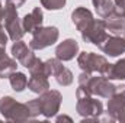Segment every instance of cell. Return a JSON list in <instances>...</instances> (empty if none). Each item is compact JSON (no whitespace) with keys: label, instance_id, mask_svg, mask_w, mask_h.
<instances>
[{"label":"cell","instance_id":"1","mask_svg":"<svg viewBox=\"0 0 125 123\" xmlns=\"http://www.w3.org/2000/svg\"><path fill=\"white\" fill-rule=\"evenodd\" d=\"M0 113L9 122L32 120L31 112H29L26 103H19L12 96H3L0 98Z\"/></svg>","mask_w":125,"mask_h":123},{"label":"cell","instance_id":"2","mask_svg":"<svg viewBox=\"0 0 125 123\" xmlns=\"http://www.w3.org/2000/svg\"><path fill=\"white\" fill-rule=\"evenodd\" d=\"M76 97H77V103H76V112L82 116V117H97L102 116L103 112V104L100 100L93 98V96L87 91L84 87L79 86V88L76 90Z\"/></svg>","mask_w":125,"mask_h":123},{"label":"cell","instance_id":"3","mask_svg":"<svg viewBox=\"0 0 125 123\" xmlns=\"http://www.w3.org/2000/svg\"><path fill=\"white\" fill-rule=\"evenodd\" d=\"M3 20H4V29L9 35V39L16 42L23 38L25 31L22 26V19H19L16 6L6 1V4L3 7Z\"/></svg>","mask_w":125,"mask_h":123},{"label":"cell","instance_id":"4","mask_svg":"<svg viewBox=\"0 0 125 123\" xmlns=\"http://www.w3.org/2000/svg\"><path fill=\"white\" fill-rule=\"evenodd\" d=\"M84 87L92 96L97 97H103V98H109L112 94L118 91V86H115L114 83H111L109 78H106L105 75L99 74V75H90L89 80L82 86Z\"/></svg>","mask_w":125,"mask_h":123},{"label":"cell","instance_id":"5","mask_svg":"<svg viewBox=\"0 0 125 123\" xmlns=\"http://www.w3.org/2000/svg\"><path fill=\"white\" fill-rule=\"evenodd\" d=\"M60 38V31L55 26H41L32 32V39L29 42L33 51L45 49L51 45H54Z\"/></svg>","mask_w":125,"mask_h":123},{"label":"cell","instance_id":"6","mask_svg":"<svg viewBox=\"0 0 125 123\" xmlns=\"http://www.w3.org/2000/svg\"><path fill=\"white\" fill-rule=\"evenodd\" d=\"M77 65L82 68V71L86 72H97L105 75L109 62L103 55H97L94 52H80L77 55Z\"/></svg>","mask_w":125,"mask_h":123},{"label":"cell","instance_id":"7","mask_svg":"<svg viewBox=\"0 0 125 123\" xmlns=\"http://www.w3.org/2000/svg\"><path fill=\"white\" fill-rule=\"evenodd\" d=\"M39 101H41V110H42V116L45 119H51L54 116H57V113L60 112L62 101V96L58 90H47L42 94H39Z\"/></svg>","mask_w":125,"mask_h":123},{"label":"cell","instance_id":"8","mask_svg":"<svg viewBox=\"0 0 125 123\" xmlns=\"http://www.w3.org/2000/svg\"><path fill=\"white\" fill-rule=\"evenodd\" d=\"M108 29L105 19H93L90 26L86 31L82 32V39L87 44H93L99 48V45L108 38Z\"/></svg>","mask_w":125,"mask_h":123},{"label":"cell","instance_id":"9","mask_svg":"<svg viewBox=\"0 0 125 123\" xmlns=\"http://www.w3.org/2000/svg\"><path fill=\"white\" fill-rule=\"evenodd\" d=\"M10 54L12 57L16 60V61L21 62V65H23L25 68H29L31 64L35 61V54H33V49L31 46H28L22 39L21 41H16L13 45H12V49H10Z\"/></svg>","mask_w":125,"mask_h":123},{"label":"cell","instance_id":"10","mask_svg":"<svg viewBox=\"0 0 125 123\" xmlns=\"http://www.w3.org/2000/svg\"><path fill=\"white\" fill-rule=\"evenodd\" d=\"M99 49L109 57H119L125 52V38L116 35H108V38L99 45Z\"/></svg>","mask_w":125,"mask_h":123},{"label":"cell","instance_id":"11","mask_svg":"<svg viewBox=\"0 0 125 123\" xmlns=\"http://www.w3.org/2000/svg\"><path fill=\"white\" fill-rule=\"evenodd\" d=\"M79 54V42L73 38H67L55 48V58L60 61H71Z\"/></svg>","mask_w":125,"mask_h":123},{"label":"cell","instance_id":"12","mask_svg":"<svg viewBox=\"0 0 125 123\" xmlns=\"http://www.w3.org/2000/svg\"><path fill=\"white\" fill-rule=\"evenodd\" d=\"M93 13L87 9V7H83V6H79V7H76L73 12H71V22L74 23V26H76V29L77 31L82 32L86 31L89 26H90V23L93 22Z\"/></svg>","mask_w":125,"mask_h":123},{"label":"cell","instance_id":"13","mask_svg":"<svg viewBox=\"0 0 125 123\" xmlns=\"http://www.w3.org/2000/svg\"><path fill=\"white\" fill-rule=\"evenodd\" d=\"M42 22H44V13H42V9L41 7H33L31 13L25 15L23 19H22V26H23V31L25 33H32L35 29L41 28L42 26Z\"/></svg>","mask_w":125,"mask_h":123},{"label":"cell","instance_id":"14","mask_svg":"<svg viewBox=\"0 0 125 123\" xmlns=\"http://www.w3.org/2000/svg\"><path fill=\"white\" fill-rule=\"evenodd\" d=\"M106 22V29L109 33L116 35V36H125V18L116 15L115 12L105 19Z\"/></svg>","mask_w":125,"mask_h":123},{"label":"cell","instance_id":"15","mask_svg":"<svg viewBox=\"0 0 125 123\" xmlns=\"http://www.w3.org/2000/svg\"><path fill=\"white\" fill-rule=\"evenodd\" d=\"M125 109V94L122 91H116L115 94H112L108 100V114L115 117Z\"/></svg>","mask_w":125,"mask_h":123},{"label":"cell","instance_id":"16","mask_svg":"<svg viewBox=\"0 0 125 123\" xmlns=\"http://www.w3.org/2000/svg\"><path fill=\"white\" fill-rule=\"evenodd\" d=\"M28 88L32 93H36V94H42L44 91L50 90L48 77H45L42 74H32L28 80Z\"/></svg>","mask_w":125,"mask_h":123},{"label":"cell","instance_id":"17","mask_svg":"<svg viewBox=\"0 0 125 123\" xmlns=\"http://www.w3.org/2000/svg\"><path fill=\"white\" fill-rule=\"evenodd\" d=\"M105 77L109 80H125V58L118 60L115 64H109Z\"/></svg>","mask_w":125,"mask_h":123},{"label":"cell","instance_id":"18","mask_svg":"<svg viewBox=\"0 0 125 123\" xmlns=\"http://www.w3.org/2000/svg\"><path fill=\"white\" fill-rule=\"evenodd\" d=\"M93 7L100 19H106L115 12V3L114 0H92Z\"/></svg>","mask_w":125,"mask_h":123},{"label":"cell","instance_id":"19","mask_svg":"<svg viewBox=\"0 0 125 123\" xmlns=\"http://www.w3.org/2000/svg\"><path fill=\"white\" fill-rule=\"evenodd\" d=\"M9 83H10V87H12L13 91L22 93L26 87H28V77H26L23 72L13 71V72L9 75Z\"/></svg>","mask_w":125,"mask_h":123},{"label":"cell","instance_id":"20","mask_svg":"<svg viewBox=\"0 0 125 123\" xmlns=\"http://www.w3.org/2000/svg\"><path fill=\"white\" fill-rule=\"evenodd\" d=\"M18 68V62L13 57H4L3 60H0V78H9V75L16 71Z\"/></svg>","mask_w":125,"mask_h":123},{"label":"cell","instance_id":"21","mask_svg":"<svg viewBox=\"0 0 125 123\" xmlns=\"http://www.w3.org/2000/svg\"><path fill=\"white\" fill-rule=\"evenodd\" d=\"M62 67V61H60L58 58H50L47 61H44V71H45V75L47 77H54Z\"/></svg>","mask_w":125,"mask_h":123},{"label":"cell","instance_id":"22","mask_svg":"<svg viewBox=\"0 0 125 123\" xmlns=\"http://www.w3.org/2000/svg\"><path fill=\"white\" fill-rule=\"evenodd\" d=\"M54 77H55V81H57L60 86H62V87L70 86V84L73 83V78H74V77H73V72H71L68 68H65V67H62Z\"/></svg>","mask_w":125,"mask_h":123},{"label":"cell","instance_id":"23","mask_svg":"<svg viewBox=\"0 0 125 123\" xmlns=\"http://www.w3.org/2000/svg\"><path fill=\"white\" fill-rule=\"evenodd\" d=\"M26 106H28V109H29V112H31V117L32 119H35V117H38L39 114H42L39 98H33V100L26 101Z\"/></svg>","mask_w":125,"mask_h":123},{"label":"cell","instance_id":"24","mask_svg":"<svg viewBox=\"0 0 125 123\" xmlns=\"http://www.w3.org/2000/svg\"><path fill=\"white\" fill-rule=\"evenodd\" d=\"M67 0H41L42 7L48 9V10H60L65 6Z\"/></svg>","mask_w":125,"mask_h":123},{"label":"cell","instance_id":"25","mask_svg":"<svg viewBox=\"0 0 125 123\" xmlns=\"http://www.w3.org/2000/svg\"><path fill=\"white\" fill-rule=\"evenodd\" d=\"M29 70V72L32 74H42V75H45V71H44V61L42 60H39L38 57L35 58V61L31 64V67L28 68ZM47 77V75H45Z\"/></svg>","mask_w":125,"mask_h":123},{"label":"cell","instance_id":"26","mask_svg":"<svg viewBox=\"0 0 125 123\" xmlns=\"http://www.w3.org/2000/svg\"><path fill=\"white\" fill-rule=\"evenodd\" d=\"M9 41V35H6V32L3 29V26L0 25V46H6Z\"/></svg>","mask_w":125,"mask_h":123},{"label":"cell","instance_id":"27","mask_svg":"<svg viewBox=\"0 0 125 123\" xmlns=\"http://www.w3.org/2000/svg\"><path fill=\"white\" fill-rule=\"evenodd\" d=\"M6 1H7V3H12V4H13V6H16V7H21L26 0H6Z\"/></svg>","mask_w":125,"mask_h":123},{"label":"cell","instance_id":"28","mask_svg":"<svg viewBox=\"0 0 125 123\" xmlns=\"http://www.w3.org/2000/svg\"><path fill=\"white\" fill-rule=\"evenodd\" d=\"M73 122L71 120V117H68V116H65V114H62V116H57V122Z\"/></svg>","mask_w":125,"mask_h":123},{"label":"cell","instance_id":"29","mask_svg":"<svg viewBox=\"0 0 125 123\" xmlns=\"http://www.w3.org/2000/svg\"><path fill=\"white\" fill-rule=\"evenodd\" d=\"M116 120H118V122H121V123H125V109L119 113V114H118V116H116Z\"/></svg>","mask_w":125,"mask_h":123},{"label":"cell","instance_id":"30","mask_svg":"<svg viewBox=\"0 0 125 123\" xmlns=\"http://www.w3.org/2000/svg\"><path fill=\"white\" fill-rule=\"evenodd\" d=\"M4 57H7V54H6V46H0V60H3Z\"/></svg>","mask_w":125,"mask_h":123},{"label":"cell","instance_id":"31","mask_svg":"<svg viewBox=\"0 0 125 123\" xmlns=\"http://www.w3.org/2000/svg\"><path fill=\"white\" fill-rule=\"evenodd\" d=\"M3 22V4H1V0H0V25Z\"/></svg>","mask_w":125,"mask_h":123},{"label":"cell","instance_id":"32","mask_svg":"<svg viewBox=\"0 0 125 123\" xmlns=\"http://www.w3.org/2000/svg\"><path fill=\"white\" fill-rule=\"evenodd\" d=\"M124 38H125V36H124Z\"/></svg>","mask_w":125,"mask_h":123}]
</instances>
